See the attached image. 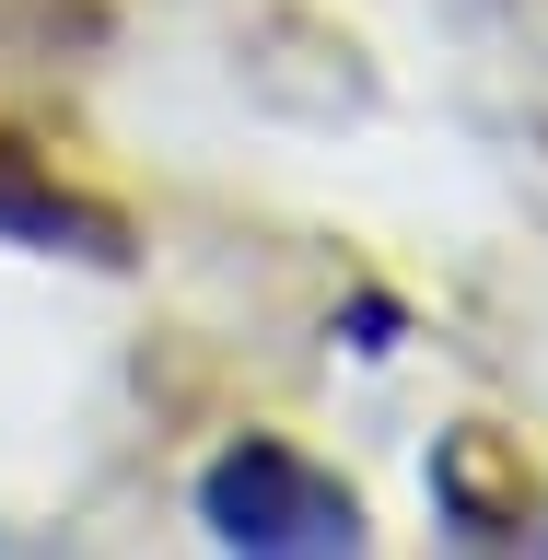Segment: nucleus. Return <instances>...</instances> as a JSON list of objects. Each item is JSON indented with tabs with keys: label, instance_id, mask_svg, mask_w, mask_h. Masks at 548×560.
I'll list each match as a JSON object with an SVG mask.
<instances>
[{
	"label": "nucleus",
	"instance_id": "f257e3e1",
	"mask_svg": "<svg viewBox=\"0 0 548 560\" xmlns=\"http://www.w3.org/2000/svg\"><path fill=\"white\" fill-rule=\"evenodd\" d=\"M199 525L245 560H350L362 549V502L315 455L269 444V432H245L199 467Z\"/></svg>",
	"mask_w": 548,
	"mask_h": 560
},
{
	"label": "nucleus",
	"instance_id": "f03ea898",
	"mask_svg": "<svg viewBox=\"0 0 548 560\" xmlns=\"http://www.w3.org/2000/svg\"><path fill=\"white\" fill-rule=\"evenodd\" d=\"M0 245H35V257H94V269H117V257H129V234H117L94 199L47 187L24 152H0Z\"/></svg>",
	"mask_w": 548,
	"mask_h": 560
},
{
	"label": "nucleus",
	"instance_id": "7ed1b4c3",
	"mask_svg": "<svg viewBox=\"0 0 548 560\" xmlns=\"http://www.w3.org/2000/svg\"><path fill=\"white\" fill-rule=\"evenodd\" d=\"M350 350H397V304H385V292H362V315H350Z\"/></svg>",
	"mask_w": 548,
	"mask_h": 560
}]
</instances>
